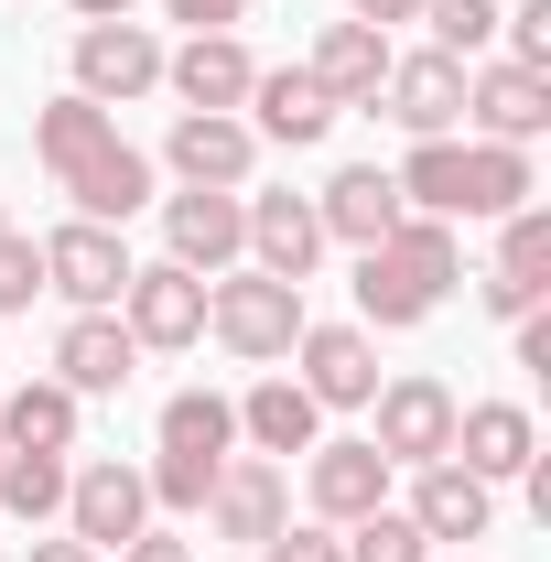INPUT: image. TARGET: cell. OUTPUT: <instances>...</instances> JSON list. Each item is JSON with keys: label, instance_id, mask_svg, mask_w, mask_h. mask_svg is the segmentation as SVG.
<instances>
[{"label": "cell", "instance_id": "4fadbf2b", "mask_svg": "<svg viewBox=\"0 0 551 562\" xmlns=\"http://www.w3.org/2000/svg\"><path fill=\"white\" fill-rule=\"evenodd\" d=\"M379 109H390L412 140H454V131H465V66H454V55H432V44H421V55H390Z\"/></svg>", "mask_w": 551, "mask_h": 562}, {"label": "cell", "instance_id": "8992f818", "mask_svg": "<svg viewBox=\"0 0 551 562\" xmlns=\"http://www.w3.org/2000/svg\"><path fill=\"white\" fill-rule=\"evenodd\" d=\"M162 87V44H151V22H87L76 33V98H98V109H131Z\"/></svg>", "mask_w": 551, "mask_h": 562}, {"label": "cell", "instance_id": "5bb4252c", "mask_svg": "<svg viewBox=\"0 0 551 562\" xmlns=\"http://www.w3.org/2000/svg\"><path fill=\"white\" fill-rule=\"evenodd\" d=\"M465 120H476V140H508V151H530V140L551 131V76L497 55V66L465 76Z\"/></svg>", "mask_w": 551, "mask_h": 562}, {"label": "cell", "instance_id": "7a4b0ae2", "mask_svg": "<svg viewBox=\"0 0 551 562\" xmlns=\"http://www.w3.org/2000/svg\"><path fill=\"white\" fill-rule=\"evenodd\" d=\"M303 325H314L303 314V281H271V271H216L206 281V336L227 357H249V368H281Z\"/></svg>", "mask_w": 551, "mask_h": 562}, {"label": "cell", "instance_id": "1f68e13d", "mask_svg": "<svg viewBox=\"0 0 551 562\" xmlns=\"http://www.w3.org/2000/svg\"><path fill=\"white\" fill-rule=\"evenodd\" d=\"M497 271H551V206H508L497 216Z\"/></svg>", "mask_w": 551, "mask_h": 562}, {"label": "cell", "instance_id": "d6a6232c", "mask_svg": "<svg viewBox=\"0 0 551 562\" xmlns=\"http://www.w3.org/2000/svg\"><path fill=\"white\" fill-rule=\"evenodd\" d=\"M33 292H44V238L0 227V314H33Z\"/></svg>", "mask_w": 551, "mask_h": 562}, {"label": "cell", "instance_id": "277c9868", "mask_svg": "<svg viewBox=\"0 0 551 562\" xmlns=\"http://www.w3.org/2000/svg\"><path fill=\"white\" fill-rule=\"evenodd\" d=\"M66 530L87 541V552H120V541H140L151 530V487H140V465H120V454H87L66 476Z\"/></svg>", "mask_w": 551, "mask_h": 562}, {"label": "cell", "instance_id": "9c48e42d", "mask_svg": "<svg viewBox=\"0 0 551 562\" xmlns=\"http://www.w3.org/2000/svg\"><path fill=\"white\" fill-rule=\"evenodd\" d=\"M292 368H303L314 412H368L379 401V336L368 325H303L292 336Z\"/></svg>", "mask_w": 551, "mask_h": 562}, {"label": "cell", "instance_id": "2e32d148", "mask_svg": "<svg viewBox=\"0 0 551 562\" xmlns=\"http://www.w3.org/2000/svg\"><path fill=\"white\" fill-rule=\"evenodd\" d=\"M238 109H249V131H260V140H281V151H314V140H325V131L346 120L336 98L314 87V66H260Z\"/></svg>", "mask_w": 551, "mask_h": 562}, {"label": "cell", "instance_id": "74e56055", "mask_svg": "<svg viewBox=\"0 0 551 562\" xmlns=\"http://www.w3.org/2000/svg\"><path fill=\"white\" fill-rule=\"evenodd\" d=\"M508 347H519V368H551V303H541V314H519V325H508Z\"/></svg>", "mask_w": 551, "mask_h": 562}, {"label": "cell", "instance_id": "8d00e7d4", "mask_svg": "<svg viewBox=\"0 0 551 562\" xmlns=\"http://www.w3.org/2000/svg\"><path fill=\"white\" fill-rule=\"evenodd\" d=\"M162 11H173V22H184V33H227V22H238V11H249V0H162Z\"/></svg>", "mask_w": 551, "mask_h": 562}, {"label": "cell", "instance_id": "4316f807", "mask_svg": "<svg viewBox=\"0 0 551 562\" xmlns=\"http://www.w3.org/2000/svg\"><path fill=\"white\" fill-rule=\"evenodd\" d=\"M508 206H530V151L465 140V195H454V216H508Z\"/></svg>", "mask_w": 551, "mask_h": 562}, {"label": "cell", "instance_id": "3957f363", "mask_svg": "<svg viewBox=\"0 0 551 562\" xmlns=\"http://www.w3.org/2000/svg\"><path fill=\"white\" fill-rule=\"evenodd\" d=\"M120 325H131L140 357H173L206 336V281L184 271V260H131V281H120V303H109Z\"/></svg>", "mask_w": 551, "mask_h": 562}, {"label": "cell", "instance_id": "603a6c76", "mask_svg": "<svg viewBox=\"0 0 551 562\" xmlns=\"http://www.w3.org/2000/svg\"><path fill=\"white\" fill-rule=\"evenodd\" d=\"M314 216H325V238H346V249H379V238H390L412 206H401V184H390L379 162H346L336 184L314 195Z\"/></svg>", "mask_w": 551, "mask_h": 562}, {"label": "cell", "instance_id": "ac0fdd59", "mask_svg": "<svg viewBox=\"0 0 551 562\" xmlns=\"http://www.w3.org/2000/svg\"><path fill=\"white\" fill-rule=\"evenodd\" d=\"M238 206H249V271L314 281V260H325V216H314V195H238Z\"/></svg>", "mask_w": 551, "mask_h": 562}, {"label": "cell", "instance_id": "44dd1931", "mask_svg": "<svg viewBox=\"0 0 551 562\" xmlns=\"http://www.w3.org/2000/svg\"><path fill=\"white\" fill-rule=\"evenodd\" d=\"M249 44H238V33H184V44H173V55H162V87H173V98H184V109H238V98H249Z\"/></svg>", "mask_w": 551, "mask_h": 562}, {"label": "cell", "instance_id": "7402d4cb", "mask_svg": "<svg viewBox=\"0 0 551 562\" xmlns=\"http://www.w3.org/2000/svg\"><path fill=\"white\" fill-rule=\"evenodd\" d=\"M76 195V216H98V227H131L140 206H151V151H131V140H109V151H87L76 173H55Z\"/></svg>", "mask_w": 551, "mask_h": 562}, {"label": "cell", "instance_id": "9a60e30c", "mask_svg": "<svg viewBox=\"0 0 551 562\" xmlns=\"http://www.w3.org/2000/svg\"><path fill=\"white\" fill-rule=\"evenodd\" d=\"M454 465L486 476V487L530 476V465H541V422L519 412V401H454Z\"/></svg>", "mask_w": 551, "mask_h": 562}, {"label": "cell", "instance_id": "4dcf8cb0", "mask_svg": "<svg viewBox=\"0 0 551 562\" xmlns=\"http://www.w3.org/2000/svg\"><path fill=\"white\" fill-rule=\"evenodd\" d=\"M336 541H346V562H432V541H421L401 508H368V519H346Z\"/></svg>", "mask_w": 551, "mask_h": 562}, {"label": "cell", "instance_id": "83f0119b", "mask_svg": "<svg viewBox=\"0 0 551 562\" xmlns=\"http://www.w3.org/2000/svg\"><path fill=\"white\" fill-rule=\"evenodd\" d=\"M162 454H238V401L227 390H173L162 401Z\"/></svg>", "mask_w": 551, "mask_h": 562}, {"label": "cell", "instance_id": "f546056e", "mask_svg": "<svg viewBox=\"0 0 551 562\" xmlns=\"http://www.w3.org/2000/svg\"><path fill=\"white\" fill-rule=\"evenodd\" d=\"M497 11H508V0H421L432 55H454V66H465V55H486V44H497Z\"/></svg>", "mask_w": 551, "mask_h": 562}, {"label": "cell", "instance_id": "e0dca14e", "mask_svg": "<svg viewBox=\"0 0 551 562\" xmlns=\"http://www.w3.org/2000/svg\"><path fill=\"white\" fill-rule=\"evenodd\" d=\"M412 519L421 541H486V519H497V487L486 476H465L454 454H432V465H412Z\"/></svg>", "mask_w": 551, "mask_h": 562}, {"label": "cell", "instance_id": "836d02e7", "mask_svg": "<svg viewBox=\"0 0 551 562\" xmlns=\"http://www.w3.org/2000/svg\"><path fill=\"white\" fill-rule=\"evenodd\" d=\"M476 303L497 314V325H519V314H541V303H551V271H486Z\"/></svg>", "mask_w": 551, "mask_h": 562}, {"label": "cell", "instance_id": "52a82bcc", "mask_svg": "<svg viewBox=\"0 0 551 562\" xmlns=\"http://www.w3.org/2000/svg\"><path fill=\"white\" fill-rule=\"evenodd\" d=\"M162 162H173L184 184H206V195H249L260 131H249L238 109H184V120H173V140H162Z\"/></svg>", "mask_w": 551, "mask_h": 562}, {"label": "cell", "instance_id": "ba28073f", "mask_svg": "<svg viewBox=\"0 0 551 562\" xmlns=\"http://www.w3.org/2000/svg\"><path fill=\"white\" fill-rule=\"evenodd\" d=\"M120 281H131V249H120V227H98V216H66V227L44 238V292H66L76 314H109V303H120Z\"/></svg>", "mask_w": 551, "mask_h": 562}, {"label": "cell", "instance_id": "e575fe53", "mask_svg": "<svg viewBox=\"0 0 551 562\" xmlns=\"http://www.w3.org/2000/svg\"><path fill=\"white\" fill-rule=\"evenodd\" d=\"M497 33H508V66H541V76H551V0H519V11H497Z\"/></svg>", "mask_w": 551, "mask_h": 562}, {"label": "cell", "instance_id": "8fae6325", "mask_svg": "<svg viewBox=\"0 0 551 562\" xmlns=\"http://www.w3.org/2000/svg\"><path fill=\"white\" fill-rule=\"evenodd\" d=\"M390 476H401V465H390L368 432H357V443H314V454H303V497H314V519H325V530L368 519V508H390Z\"/></svg>", "mask_w": 551, "mask_h": 562}, {"label": "cell", "instance_id": "ab89813d", "mask_svg": "<svg viewBox=\"0 0 551 562\" xmlns=\"http://www.w3.org/2000/svg\"><path fill=\"white\" fill-rule=\"evenodd\" d=\"M22 562H109V552H87V541H76V530H66V541H33V552H22Z\"/></svg>", "mask_w": 551, "mask_h": 562}, {"label": "cell", "instance_id": "d4e9b609", "mask_svg": "<svg viewBox=\"0 0 551 562\" xmlns=\"http://www.w3.org/2000/svg\"><path fill=\"white\" fill-rule=\"evenodd\" d=\"M0 454H76V390L66 379H22L0 401Z\"/></svg>", "mask_w": 551, "mask_h": 562}, {"label": "cell", "instance_id": "7bdbcfd3", "mask_svg": "<svg viewBox=\"0 0 551 562\" xmlns=\"http://www.w3.org/2000/svg\"><path fill=\"white\" fill-rule=\"evenodd\" d=\"M0 227H11V216H0Z\"/></svg>", "mask_w": 551, "mask_h": 562}, {"label": "cell", "instance_id": "cb8c5ba5", "mask_svg": "<svg viewBox=\"0 0 551 562\" xmlns=\"http://www.w3.org/2000/svg\"><path fill=\"white\" fill-rule=\"evenodd\" d=\"M238 443H249V454H314V443H325V412H314V390H303V379H260V390H249V401H238Z\"/></svg>", "mask_w": 551, "mask_h": 562}, {"label": "cell", "instance_id": "30bf717a", "mask_svg": "<svg viewBox=\"0 0 551 562\" xmlns=\"http://www.w3.org/2000/svg\"><path fill=\"white\" fill-rule=\"evenodd\" d=\"M368 412H379V432H368V443H379V454H390V465H432V454H454V390H443V379H379V401H368Z\"/></svg>", "mask_w": 551, "mask_h": 562}, {"label": "cell", "instance_id": "60d3db41", "mask_svg": "<svg viewBox=\"0 0 551 562\" xmlns=\"http://www.w3.org/2000/svg\"><path fill=\"white\" fill-rule=\"evenodd\" d=\"M357 22H379V33H390V22H421V0H357Z\"/></svg>", "mask_w": 551, "mask_h": 562}, {"label": "cell", "instance_id": "d6986e66", "mask_svg": "<svg viewBox=\"0 0 551 562\" xmlns=\"http://www.w3.org/2000/svg\"><path fill=\"white\" fill-rule=\"evenodd\" d=\"M131 368H140V347H131V325H120V314H66V336H55V379H66L76 401L131 390Z\"/></svg>", "mask_w": 551, "mask_h": 562}, {"label": "cell", "instance_id": "ffe728a7", "mask_svg": "<svg viewBox=\"0 0 551 562\" xmlns=\"http://www.w3.org/2000/svg\"><path fill=\"white\" fill-rule=\"evenodd\" d=\"M314 87L336 98V109H379V87H390V33L379 22H325V44L303 55Z\"/></svg>", "mask_w": 551, "mask_h": 562}, {"label": "cell", "instance_id": "f35d334b", "mask_svg": "<svg viewBox=\"0 0 551 562\" xmlns=\"http://www.w3.org/2000/svg\"><path fill=\"white\" fill-rule=\"evenodd\" d=\"M120 562H195V541H173V530H140V541H120Z\"/></svg>", "mask_w": 551, "mask_h": 562}, {"label": "cell", "instance_id": "5b68a950", "mask_svg": "<svg viewBox=\"0 0 551 562\" xmlns=\"http://www.w3.org/2000/svg\"><path fill=\"white\" fill-rule=\"evenodd\" d=\"M162 260H184L195 281L238 271V260H249V206H238V195H206V184L162 195Z\"/></svg>", "mask_w": 551, "mask_h": 562}, {"label": "cell", "instance_id": "b9f144b4", "mask_svg": "<svg viewBox=\"0 0 551 562\" xmlns=\"http://www.w3.org/2000/svg\"><path fill=\"white\" fill-rule=\"evenodd\" d=\"M76 22H131V0H66Z\"/></svg>", "mask_w": 551, "mask_h": 562}, {"label": "cell", "instance_id": "d590c367", "mask_svg": "<svg viewBox=\"0 0 551 562\" xmlns=\"http://www.w3.org/2000/svg\"><path fill=\"white\" fill-rule=\"evenodd\" d=\"M260 562H346V541H336V530H325V519H303V530L281 519L271 541H260Z\"/></svg>", "mask_w": 551, "mask_h": 562}, {"label": "cell", "instance_id": "484cf974", "mask_svg": "<svg viewBox=\"0 0 551 562\" xmlns=\"http://www.w3.org/2000/svg\"><path fill=\"white\" fill-rule=\"evenodd\" d=\"M109 140H120V109H98V98H76V87L33 109V151H44V173H76V162L109 151Z\"/></svg>", "mask_w": 551, "mask_h": 562}, {"label": "cell", "instance_id": "6da1fadb", "mask_svg": "<svg viewBox=\"0 0 551 562\" xmlns=\"http://www.w3.org/2000/svg\"><path fill=\"white\" fill-rule=\"evenodd\" d=\"M454 216H401L379 249H357V325H379V336H401L421 325L443 292H454Z\"/></svg>", "mask_w": 551, "mask_h": 562}, {"label": "cell", "instance_id": "f1b7e54d", "mask_svg": "<svg viewBox=\"0 0 551 562\" xmlns=\"http://www.w3.org/2000/svg\"><path fill=\"white\" fill-rule=\"evenodd\" d=\"M66 476H76L66 454H0V508L44 530V519H66Z\"/></svg>", "mask_w": 551, "mask_h": 562}, {"label": "cell", "instance_id": "7c38bea8", "mask_svg": "<svg viewBox=\"0 0 551 562\" xmlns=\"http://www.w3.org/2000/svg\"><path fill=\"white\" fill-rule=\"evenodd\" d=\"M281 519H292V476H281L271 454H227V465H216V487H206V530L260 552Z\"/></svg>", "mask_w": 551, "mask_h": 562}]
</instances>
